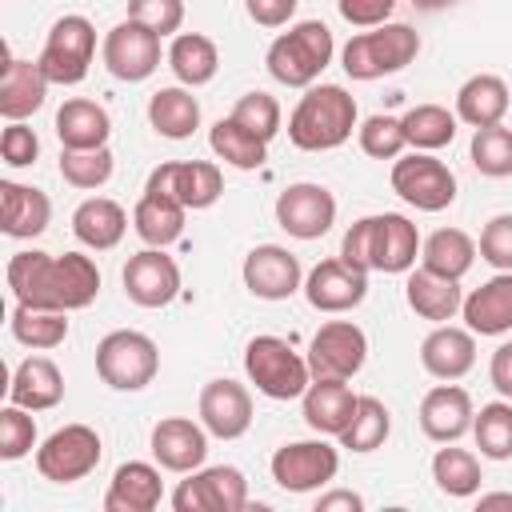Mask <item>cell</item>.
Returning a JSON list of instances; mask_svg holds the SVG:
<instances>
[{
    "mask_svg": "<svg viewBox=\"0 0 512 512\" xmlns=\"http://www.w3.org/2000/svg\"><path fill=\"white\" fill-rule=\"evenodd\" d=\"M8 288L20 304L32 308H56V312H76L88 308L100 292V268L80 256V252H16L8 260Z\"/></svg>",
    "mask_w": 512,
    "mask_h": 512,
    "instance_id": "6da1fadb",
    "label": "cell"
},
{
    "mask_svg": "<svg viewBox=\"0 0 512 512\" xmlns=\"http://www.w3.org/2000/svg\"><path fill=\"white\" fill-rule=\"evenodd\" d=\"M420 252V232L400 212H376L344 232L340 256L364 272H408Z\"/></svg>",
    "mask_w": 512,
    "mask_h": 512,
    "instance_id": "7a4b0ae2",
    "label": "cell"
},
{
    "mask_svg": "<svg viewBox=\"0 0 512 512\" xmlns=\"http://www.w3.org/2000/svg\"><path fill=\"white\" fill-rule=\"evenodd\" d=\"M356 128V100L340 84H312L288 116V140L304 152L340 148Z\"/></svg>",
    "mask_w": 512,
    "mask_h": 512,
    "instance_id": "3957f363",
    "label": "cell"
},
{
    "mask_svg": "<svg viewBox=\"0 0 512 512\" xmlns=\"http://www.w3.org/2000/svg\"><path fill=\"white\" fill-rule=\"evenodd\" d=\"M332 52H336V40H332L328 24L300 20V24H292L288 32H280L268 44L264 64H268L272 80H280L288 88H312L316 76L332 64Z\"/></svg>",
    "mask_w": 512,
    "mask_h": 512,
    "instance_id": "277c9868",
    "label": "cell"
},
{
    "mask_svg": "<svg viewBox=\"0 0 512 512\" xmlns=\"http://www.w3.org/2000/svg\"><path fill=\"white\" fill-rule=\"evenodd\" d=\"M420 52V32L408 28V24H376L368 32H356L344 52H340V64L352 80H380V76H392L400 68H408Z\"/></svg>",
    "mask_w": 512,
    "mask_h": 512,
    "instance_id": "5b68a950",
    "label": "cell"
},
{
    "mask_svg": "<svg viewBox=\"0 0 512 512\" xmlns=\"http://www.w3.org/2000/svg\"><path fill=\"white\" fill-rule=\"evenodd\" d=\"M244 372L268 400H296L312 384L308 356H300L280 336H252L244 348Z\"/></svg>",
    "mask_w": 512,
    "mask_h": 512,
    "instance_id": "8992f818",
    "label": "cell"
},
{
    "mask_svg": "<svg viewBox=\"0 0 512 512\" xmlns=\"http://www.w3.org/2000/svg\"><path fill=\"white\" fill-rule=\"evenodd\" d=\"M96 372L116 392H140L160 372V348L136 328H116L96 344Z\"/></svg>",
    "mask_w": 512,
    "mask_h": 512,
    "instance_id": "52a82bcc",
    "label": "cell"
},
{
    "mask_svg": "<svg viewBox=\"0 0 512 512\" xmlns=\"http://www.w3.org/2000/svg\"><path fill=\"white\" fill-rule=\"evenodd\" d=\"M96 56V28L88 16H60L48 28L40 68L52 84H80Z\"/></svg>",
    "mask_w": 512,
    "mask_h": 512,
    "instance_id": "ba28073f",
    "label": "cell"
},
{
    "mask_svg": "<svg viewBox=\"0 0 512 512\" xmlns=\"http://www.w3.org/2000/svg\"><path fill=\"white\" fill-rule=\"evenodd\" d=\"M100 456H104V444H100L96 428H88V424H64V428H56L36 448V468L52 484H76V480H84L100 464Z\"/></svg>",
    "mask_w": 512,
    "mask_h": 512,
    "instance_id": "9c48e42d",
    "label": "cell"
},
{
    "mask_svg": "<svg viewBox=\"0 0 512 512\" xmlns=\"http://www.w3.org/2000/svg\"><path fill=\"white\" fill-rule=\"evenodd\" d=\"M392 192L420 212H444L456 200V176L444 160L428 152H412L392 164Z\"/></svg>",
    "mask_w": 512,
    "mask_h": 512,
    "instance_id": "30bf717a",
    "label": "cell"
},
{
    "mask_svg": "<svg viewBox=\"0 0 512 512\" xmlns=\"http://www.w3.org/2000/svg\"><path fill=\"white\" fill-rule=\"evenodd\" d=\"M368 360V336L352 320H328L308 344V368L324 380H352Z\"/></svg>",
    "mask_w": 512,
    "mask_h": 512,
    "instance_id": "8fae6325",
    "label": "cell"
},
{
    "mask_svg": "<svg viewBox=\"0 0 512 512\" xmlns=\"http://www.w3.org/2000/svg\"><path fill=\"white\" fill-rule=\"evenodd\" d=\"M248 504V480L232 464L200 468L172 492L176 512H240Z\"/></svg>",
    "mask_w": 512,
    "mask_h": 512,
    "instance_id": "7c38bea8",
    "label": "cell"
},
{
    "mask_svg": "<svg viewBox=\"0 0 512 512\" xmlns=\"http://www.w3.org/2000/svg\"><path fill=\"white\" fill-rule=\"evenodd\" d=\"M104 68L116 76V80H128V84H140L148 80L156 68H160V36L152 28H144L140 20H120L108 36H104Z\"/></svg>",
    "mask_w": 512,
    "mask_h": 512,
    "instance_id": "4fadbf2b",
    "label": "cell"
},
{
    "mask_svg": "<svg viewBox=\"0 0 512 512\" xmlns=\"http://www.w3.org/2000/svg\"><path fill=\"white\" fill-rule=\"evenodd\" d=\"M276 224L296 240H320L336 224V196L312 180L288 184L276 196Z\"/></svg>",
    "mask_w": 512,
    "mask_h": 512,
    "instance_id": "5bb4252c",
    "label": "cell"
},
{
    "mask_svg": "<svg viewBox=\"0 0 512 512\" xmlns=\"http://www.w3.org/2000/svg\"><path fill=\"white\" fill-rule=\"evenodd\" d=\"M340 468V456L328 440H292L272 456V480L284 492H312L324 488Z\"/></svg>",
    "mask_w": 512,
    "mask_h": 512,
    "instance_id": "9a60e30c",
    "label": "cell"
},
{
    "mask_svg": "<svg viewBox=\"0 0 512 512\" xmlns=\"http://www.w3.org/2000/svg\"><path fill=\"white\" fill-rule=\"evenodd\" d=\"M144 188L148 192H164V196H172V200H180L184 208L196 212V208H212L220 200L224 176L208 160H168V164L152 168Z\"/></svg>",
    "mask_w": 512,
    "mask_h": 512,
    "instance_id": "2e32d148",
    "label": "cell"
},
{
    "mask_svg": "<svg viewBox=\"0 0 512 512\" xmlns=\"http://www.w3.org/2000/svg\"><path fill=\"white\" fill-rule=\"evenodd\" d=\"M120 280H124L128 300L140 308H164L180 296V268L172 256H164V248H144L128 256Z\"/></svg>",
    "mask_w": 512,
    "mask_h": 512,
    "instance_id": "e0dca14e",
    "label": "cell"
},
{
    "mask_svg": "<svg viewBox=\"0 0 512 512\" xmlns=\"http://www.w3.org/2000/svg\"><path fill=\"white\" fill-rule=\"evenodd\" d=\"M304 296L316 312H348L368 296V272L348 264L344 256L320 260L304 280Z\"/></svg>",
    "mask_w": 512,
    "mask_h": 512,
    "instance_id": "ac0fdd59",
    "label": "cell"
},
{
    "mask_svg": "<svg viewBox=\"0 0 512 512\" xmlns=\"http://www.w3.org/2000/svg\"><path fill=\"white\" fill-rule=\"evenodd\" d=\"M300 260L280 244H256L244 256V288L260 300H288L300 288Z\"/></svg>",
    "mask_w": 512,
    "mask_h": 512,
    "instance_id": "d6986e66",
    "label": "cell"
},
{
    "mask_svg": "<svg viewBox=\"0 0 512 512\" xmlns=\"http://www.w3.org/2000/svg\"><path fill=\"white\" fill-rule=\"evenodd\" d=\"M200 424L212 436H220V440L244 436L248 424H252V396H248V388L228 380V376L224 380H208L200 388Z\"/></svg>",
    "mask_w": 512,
    "mask_h": 512,
    "instance_id": "ffe728a7",
    "label": "cell"
},
{
    "mask_svg": "<svg viewBox=\"0 0 512 512\" xmlns=\"http://www.w3.org/2000/svg\"><path fill=\"white\" fill-rule=\"evenodd\" d=\"M152 456L168 472H196L208 456V428L188 416H164L152 428Z\"/></svg>",
    "mask_w": 512,
    "mask_h": 512,
    "instance_id": "44dd1931",
    "label": "cell"
},
{
    "mask_svg": "<svg viewBox=\"0 0 512 512\" xmlns=\"http://www.w3.org/2000/svg\"><path fill=\"white\" fill-rule=\"evenodd\" d=\"M48 76L40 68V60H16L4 48V64H0V116L4 120H24L36 108H44L48 96Z\"/></svg>",
    "mask_w": 512,
    "mask_h": 512,
    "instance_id": "7402d4cb",
    "label": "cell"
},
{
    "mask_svg": "<svg viewBox=\"0 0 512 512\" xmlns=\"http://www.w3.org/2000/svg\"><path fill=\"white\" fill-rule=\"evenodd\" d=\"M472 416H476V412H472V400H468V392L456 388V384H436V388H428L424 400H420V428H424V436L436 440V444L460 440V436L472 428Z\"/></svg>",
    "mask_w": 512,
    "mask_h": 512,
    "instance_id": "603a6c76",
    "label": "cell"
},
{
    "mask_svg": "<svg viewBox=\"0 0 512 512\" xmlns=\"http://www.w3.org/2000/svg\"><path fill=\"white\" fill-rule=\"evenodd\" d=\"M420 364L436 380H460L476 364V332L452 328V324L432 328L420 344Z\"/></svg>",
    "mask_w": 512,
    "mask_h": 512,
    "instance_id": "cb8c5ba5",
    "label": "cell"
},
{
    "mask_svg": "<svg viewBox=\"0 0 512 512\" xmlns=\"http://www.w3.org/2000/svg\"><path fill=\"white\" fill-rule=\"evenodd\" d=\"M460 316L468 332L476 336H500L512 328V272H496L480 288H472L460 304Z\"/></svg>",
    "mask_w": 512,
    "mask_h": 512,
    "instance_id": "d4e9b609",
    "label": "cell"
},
{
    "mask_svg": "<svg viewBox=\"0 0 512 512\" xmlns=\"http://www.w3.org/2000/svg\"><path fill=\"white\" fill-rule=\"evenodd\" d=\"M304 424L320 436H340L356 412V396L344 380H324L312 376V384L304 388Z\"/></svg>",
    "mask_w": 512,
    "mask_h": 512,
    "instance_id": "484cf974",
    "label": "cell"
},
{
    "mask_svg": "<svg viewBox=\"0 0 512 512\" xmlns=\"http://www.w3.org/2000/svg\"><path fill=\"white\" fill-rule=\"evenodd\" d=\"M0 216H4V236L12 240H32L48 228L52 220V200L40 188L0 180Z\"/></svg>",
    "mask_w": 512,
    "mask_h": 512,
    "instance_id": "4316f807",
    "label": "cell"
},
{
    "mask_svg": "<svg viewBox=\"0 0 512 512\" xmlns=\"http://www.w3.org/2000/svg\"><path fill=\"white\" fill-rule=\"evenodd\" d=\"M8 400L28 408V412H44L56 408L64 400V372L48 360V356H28L16 364L12 384H8Z\"/></svg>",
    "mask_w": 512,
    "mask_h": 512,
    "instance_id": "83f0119b",
    "label": "cell"
},
{
    "mask_svg": "<svg viewBox=\"0 0 512 512\" xmlns=\"http://www.w3.org/2000/svg\"><path fill=\"white\" fill-rule=\"evenodd\" d=\"M164 496L160 472L144 460H128L112 472V484L104 492V508L108 512H152Z\"/></svg>",
    "mask_w": 512,
    "mask_h": 512,
    "instance_id": "f1b7e54d",
    "label": "cell"
},
{
    "mask_svg": "<svg viewBox=\"0 0 512 512\" xmlns=\"http://www.w3.org/2000/svg\"><path fill=\"white\" fill-rule=\"evenodd\" d=\"M128 232V212L108 200V196H88L76 212H72V236L84 244V248H96V252H108L124 240Z\"/></svg>",
    "mask_w": 512,
    "mask_h": 512,
    "instance_id": "f546056e",
    "label": "cell"
},
{
    "mask_svg": "<svg viewBox=\"0 0 512 512\" xmlns=\"http://www.w3.org/2000/svg\"><path fill=\"white\" fill-rule=\"evenodd\" d=\"M404 300H408V308H412L416 316L444 324V320H452V316L460 312V304H464V292H460V280L436 276V272H428V268L420 264L416 272H408V284H404Z\"/></svg>",
    "mask_w": 512,
    "mask_h": 512,
    "instance_id": "4dcf8cb0",
    "label": "cell"
},
{
    "mask_svg": "<svg viewBox=\"0 0 512 512\" xmlns=\"http://www.w3.org/2000/svg\"><path fill=\"white\" fill-rule=\"evenodd\" d=\"M56 136L64 148H104L112 136V116L96 100H64L56 112Z\"/></svg>",
    "mask_w": 512,
    "mask_h": 512,
    "instance_id": "1f68e13d",
    "label": "cell"
},
{
    "mask_svg": "<svg viewBox=\"0 0 512 512\" xmlns=\"http://www.w3.org/2000/svg\"><path fill=\"white\" fill-rule=\"evenodd\" d=\"M184 212H188V208H184L180 200L144 188V196H140L136 208H132V228H136V236H140L148 248H168V244L180 240V232H184Z\"/></svg>",
    "mask_w": 512,
    "mask_h": 512,
    "instance_id": "d6a6232c",
    "label": "cell"
},
{
    "mask_svg": "<svg viewBox=\"0 0 512 512\" xmlns=\"http://www.w3.org/2000/svg\"><path fill=\"white\" fill-rule=\"evenodd\" d=\"M508 112V84L492 72H480V76H468L456 92V120L472 124V128H488V124H500Z\"/></svg>",
    "mask_w": 512,
    "mask_h": 512,
    "instance_id": "836d02e7",
    "label": "cell"
},
{
    "mask_svg": "<svg viewBox=\"0 0 512 512\" xmlns=\"http://www.w3.org/2000/svg\"><path fill=\"white\" fill-rule=\"evenodd\" d=\"M148 120L168 140H188L200 128V100L188 88H160L148 100Z\"/></svg>",
    "mask_w": 512,
    "mask_h": 512,
    "instance_id": "e575fe53",
    "label": "cell"
},
{
    "mask_svg": "<svg viewBox=\"0 0 512 512\" xmlns=\"http://www.w3.org/2000/svg\"><path fill=\"white\" fill-rule=\"evenodd\" d=\"M476 260V240L460 228H436L424 244H420V264L436 276L460 280Z\"/></svg>",
    "mask_w": 512,
    "mask_h": 512,
    "instance_id": "d590c367",
    "label": "cell"
},
{
    "mask_svg": "<svg viewBox=\"0 0 512 512\" xmlns=\"http://www.w3.org/2000/svg\"><path fill=\"white\" fill-rule=\"evenodd\" d=\"M168 68L176 72L180 84L200 88V84H208V80L216 76L220 52H216V44H212L204 32H180V36L172 40V48H168Z\"/></svg>",
    "mask_w": 512,
    "mask_h": 512,
    "instance_id": "8d00e7d4",
    "label": "cell"
},
{
    "mask_svg": "<svg viewBox=\"0 0 512 512\" xmlns=\"http://www.w3.org/2000/svg\"><path fill=\"white\" fill-rule=\"evenodd\" d=\"M208 144H212V152H216L224 164H232V168H240V172L260 168L264 156H268V140H260L256 132H248V128H244L240 120H232V116L212 124Z\"/></svg>",
    "mask_w": 512,
    "mask_h": 512,
    "instance_id": "74e56055",
    "label": "cell"
},
{
    "mask_svg": "<svg viewBox=\"0 0 512 512\" xmlns=\"http://www.w3.org/2000/svg\"><path fill=\"white\" fill-rule=\"evenodd\" d=\"M400 124L416 152H436L456 140V112H448L444 104H416L400 116Z\"/></svg>",
    "mask_w": 512,
    "mask_h": 512,
    "instance_id": "f35d334b",
    "label": "cell"
},
{
    "mask_svg": "<svg viewBox=\"0 0 512 512\" xmlns=\"http://www.w3.org/2000/svg\"><path fill=\"white\" fill-rule=\"evenodd\" d=\"M392 432V416L384 408V400L376 396H356V412L348 420V428L340 432V444L352 452H376Z\"/></svg>",
    "mask_w": 512,
    "mask_h": 512,
    "instance_id": "ab89813d",
    "label": "cell"
},
{
    "mask_svg": "<svg viewBox=\"0 0 512 512\" xmlns=\"http://www.w3.org/2000/svg\"><path fill=\"white\" fill-rule=\"evenodd\" d=\"M12 336L24 348H56L68 336V320L56 308H32V304L16 300V308H12Z\"/></svg>",
    "mask_w": 512,
    "mask_h": 512,
    "instance_id": "60d3db41",
    "label": "cell"
},
{
    "mask_svg": "<svg viewBox=\"0 0 512 512\" xmlns=\"http://www.w3.org/2000/svg\"><path fill=\"white\" fill-rule=\"evenodd\" d=\"M472 436L480 456L512 460V400H492L472 416Z\"/></svg>",
    "mask_w": 512,
    "mask_h": 512,
    "instance_id": "b9f144b4",
    "label": "cell"
},
{
    "mask_svg": "<svg viewBox=\"0 0 512 512\" xmlns=\"http://www.w3.org/2000/svg\"><path fill=\"white\" fill-rule=\"evenodd\" d=\"M432 480L444 496H472L480 488V460L468 448H440L432 456Z\"/></svg>",
    "mask_w": 512,
    "mask_h": 512,
    "instance_id": "7bdbcfd3",
    "label": "cell"
},
{
    "mask_svg": "<svg viewBox=\"0 0 512 512\" xmlns=\"http://www.w3.org/2000/svg\"><path fill=\"white\" fill-rule=\"evenodd\" d=\"M60 176L72 188H104L112 180V152L104 148H64L60 152Z\"/></svg>",
    "mask_w": 512,
    "mask_h": 512,
    "instance_id": "ee69618b",
    "label": "cell"
},
{
    "mask_svg": "<svg viewBox=\"0 0 512 512\" xmlns=\"http://www.w3.org/2000/svg\"><path fill=\"white\" fill-rule=\"evenodd\" d=\"M472 164L480 176H512V128L504 124H488V128H476L472 136Z\"/></svg>",
    "mask_w": 512,
    "mask_h": 512,
    "instance_id": "f6af8a7d",
    "label": "cell"
},
{
    "mask_svg": "<svg viewBox=\"0 0 512 512\" xmlns=\"http://www.w3.org/2000/svg\"><path fill=\"white\" fill-rule=\"evenodd\" d=\"M356 136H360L364 156H372V160H396V156L404 152V144H408L400 116H384V112L368 116V120L356 128Z\"/></svg>",
    "mask_w": 512,
    "mask_h": 512,
    "instance_id": "bcb514c9",
    "label": "cell"
},
{
    "mask_svg": "<svg viewBox=\"0 0 512 512\" xmlns=\"http://www.w3.org/2000/svg\"><path fill=\"white\" fill-rule=\"evenodd\" d=\"M36 444V420L28 416V408L12 404L0 408V460H20L28 456Z\"/></svg>",
    "mask_w": 512,
    "mask_h": 512,
    "instance_id": "7dc6e473",
    "label": "cell"
},
{
    "mask_svg": "<svg viewBox=\"0 0 512 512\" xmlns=\"http://www.w3.org/2000/svg\"><path fill=\"white\" fill-rule=\"evenodd\" d=\"M232 120H240L248 132H256L260 140H272L280 132V104L268 92H244L232 108Z\"/></svg>",
    "mask_w": 512,
    "mask_h": 512,
    "instance_id": "c3c4849f",
    "label": "cell"
},
{
    "mask_svg": "<svg viewBox=\"0 0 512 512\" xmlns=\"http://www.w3.org/2000/svg\"><path fill=\"white\" fill-rule=\"evenodd\" d=\"M480 260H488L496 272H512V212H500L480 232Z\"/></svg>",
    "mask_w": 512,
    "mask_h": 512,
    "instance_id": "681fc988",
    "label": "cell"
},
{
    "mask_svg": "<svg viewBox=\"0 0 512 512\" xmlns=\"http://www.w3.org/2000/svg\"><path fill=\"white\" fill-rule=\"evenodd\" d=\"M128 20H140L156 36H168L184 24V0H128Z\"/></svg>",
    "mask_w": 512,
    "mask_h": 512,
    "instance_id": "f907efd6",
    "label": "cell"
},
{
    "mask_svg": "<svg viewBox=\"0 0 512 512\" xmlns=\"http://www.w3.org/2000/svg\"><path fill=\"white\" fill-rule=\"evenodd\" d=\"M36 152H40L36 132L24 128L20 120H8V128H4V136H0V156H4V164H8V168H24V164L36 160Z\"/></svg>",
    "mask_w": 512,
    "mask_h": 512,
    "instance_id": "816d5d0a",
    "label": "cell"
},
{
    "mask_svg": "<svg viewBox=\"0 0 512 512\" xmlns=\"http://www.w3.org/2000/svg\"><path fill=\"white\" fill-rule=\"evenodd\" d=\"M340 16L356 28H376V24H388L396 0H336Z\"/></svg>",
    "mask_w": 512,
    "mask_h": 512,
    "instance_id": "f5cc1de1",
    "label": "cell"
},
{
    "mask_svg": "<svg viewBox=\"0 0 512 512\" xmlns=\"http://www.w3.org/2000/svg\"><path fill=\"white\" fill-rule=\"evenodd\" d=\"M296 4H300V0H244L248 16H252L260 28H284V24L296 16Z\"/></svg>",
    "mask_w": 512,
    "mask_h": 512,
    "instance_id": "db71d44e",
    "label": "cell"
},
{
    "mask_svg": "<svg viewBox=\"0 0 512 512\" xmlns=\"http://www.w3.org/2000/svg\"><path fill=\"white\" fill-rule=\"evenodd\" d=\"M488 380H492V388H496L504 400H512V340H508V344H500V348L492 352Z\"/></svg>",
    "mask_w": 512,
    "mask_h": 512,
    "instance_id": "11a10c76",
    "label": "cell"
},
{
    "mask_svg": "<svg viewBox=\"0 0 512 512\" xmlns=\"http://www.w3.org/2000/svg\"><path fill=\"white\" fill-rule=\"evenodd\" d=\"M336 508L360 512V508H364V500H360L356 492H328V496H320V500H316V512H336Z\"/></svg>",
    "mask_w": 512,
    "mask_h": 512,
    "instance_id": "9f6ffc18",
    "label": "cell"
},
{
    "mask_svg": "<svg viewBox=\"0 0 512 512\" xmlns=\"http://www.w3.org/2000/svg\"><path fill=\"white\" fill-rule=\"evenodd\" d=\"M480 508H512V492H492V496H480Z\"/></svg>",
    "mask_w": 512,
    "mask_h": 512,
    "instance_id": "6f0895ef",
    "label": "cell"
},
{
    "mask_svg": "<svg viewBox=\"0 0 512 512\" xmlns=\"http://www.w3.org/2000/svg\"><path fill=\"white\" fill-rule=\"evenodd\" d=\"M448 4H456V0H412V8H420V12H440Z\"/></svg>",
    "mask_w": 512,
    "mask_h": 512,
    "instance_id": "680465c9",
    "label": "cell"
}]
</instances>
